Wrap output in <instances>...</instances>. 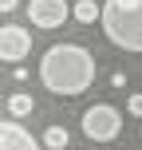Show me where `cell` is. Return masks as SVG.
I'll list each match as a JSON object with an SVG mask.
<instances>
[{
    "label": "cell",
    "mask_w": 142,
    "mask_h": 150,
    "mask_svg": "<svg viewBox=\"0 0 142 150\" xmlns=\"http://www.w3.org/2000/svg\"><path fill=\"white\" fill-rule=\"evenodd\" d=\"M40 83L52 95H83L95 83V55L79 44H52L40 59Z\"/></svg>",
    "instance_id": "1"
},
{
    "label": "cell",
    "mask_w": 142,
    "mask_h": 150,
    "mask_svg": "<svg viewBox=\"0 0 142 150\" xmlns=\"http://www.w3.org/2000/svg\"><path fill=\"white\" fill-rule=\"evenodd\" d=\"M99 24L114 47L142 52V0H103Z\"/></svg>",
    "instance_id": "2"
},
{
    "label": "cell",
    "mask_w": 142,
    "mask_h": 150,
    "mask_svg": "<svg viewBox=\"0 0 142 150\" xmlns=\"http://www.w3.org/2000/svg\"><path fill=\"white\" fill-rule=\"evenodd\" d=\"M119 127H122V115L119 107L111 103H95L83 111V134L91 138V142H111V138H119Z\"/></svg>",
    "instance_id": "3"
},
{
    "label": "cell",
    "mask_w": 142,
    "mask_h": 150,
    "mask_svg": "<svg viewBox=\"0 0 142 150\" xmlns=\"http://www.w3.org/2000/svg\"><path fill=\"white\" fill-rule=\"evenodd\" d=\"M32 55V32L20 24H4L0 28V59L4 63H20Z\"/></svg>",
    "instance_id": "4"
},
{
    "label": "cell",
    "mask_w": 142,
    "mask_h": 150,
    "mask_svg": "<svg viewBox=\"0 0 142 150\" xmlns=\"http://www.w3.org/2000/svg\"><path fill=\"white\" fill-rule=\"evenodd\" d=\"M71 16L67 0H32L28 4V20L36 24V28L52 32V28H63V20Z\"/></svg>",
    "instance_id": "5"
},
{
    "label": "cell",
    "mask_w": 142,
    "mask_h": 150,
    "mask_svg": "<svg viewBox=\"0 0 142 150\" xmlns=\"http://www.w3.org/2000/svg\"><path fill=\"white\" fill-rule=\"evenodd\" d=\"M0 150H40V142L32 138L28 127H20L16 119L0 122Z\"/></svg>",
    "instance_id": "6"
},
{
    "label": "cell",
    "mask_w": 142,
    "mask_h": 150,
    "mask_svg": "<svg viewBox=\"0 0 142 150\" xmlns=\"http://www.w3.org/2000/svg\"><path fill=\"white\" fill-rule=\"evenodd\" d=\"M99 12H103V4H95V0H75V8H71V16L79 24H95Z\"/></svg>",
    "instance_id": "7"
},
{
    "label": "cell",
    "mask_w": 142,
    "mask_h": 150,
    "mask_svg": "<svg viewBox=\"0 0 142 150\" xmlns=\"http://www.w3.org/2000/svg\"><path fill=\"white\" fill-rule=\"evenodd\" d=\"M32 95H24V91H16V95H8V115L12 119H24V115H32Z\"/></svg>",
    "instance_id": "8"
},
{
    "label": "cell",
    "mask_w": 142,
    "mask_h": 150,
    "mask_svg": "<svg viewBox=\"0 0 142 150\" xmlns=\"http://www.w3.org/2000/svg\"><path fill=\"white\" fill-rule=\"evenodd\" d=\"M67 142H71L67 127H47V130H44V146H47V150H63Z\"/></svg>",
    "instance_id": "9"
},
{
    "label": "cell",
    "mask_w": 142,
    "mask_h": 150,
    "mask_svg": "<svg viewBox=\"0 0 142 150\" xmlns=\"http://www.w3.org/2000/svg\"><path fill=\"white\" fill-rule=\"evenodd\" d=\"M126 111L142 119V95H126Z\"/></svg>",
    "instance_id": "10"
},
{
    "label": "cell",
    "mask_w": 142,
    "mask_h": 150,
    "mask_svg": "<svg viewBox=\"0 0 142 150\" xmlns=\"http://www.w3.org/2000/svg\"><path fill=\"white\" fill-rule=\"evenodd\" d=\"M16 4H20V0H0V12H12Z\"/></svg>",
    "instance_id": "11"
}]
</instances>
